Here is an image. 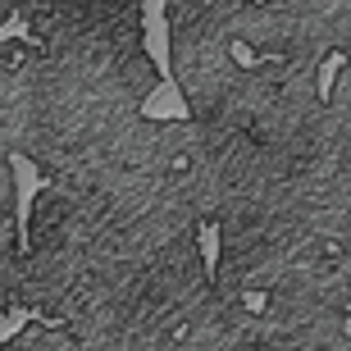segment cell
Listing matches in <instances>:
<instances>
[{"label": "cell", "instance_id": "cell-1", "mask_svg": "<svg viewBox=\"0 0 351 351\" xmlns=\"http://www.w3.org/2000/svg\"><path fill=\"white\" fill-rule=\"evenodd\" d=\"M223 32L242 55L328 73L351 51V0H237Z\"/></svg>", "mask_w": 351, "mask_h": 351}]
</instances>
